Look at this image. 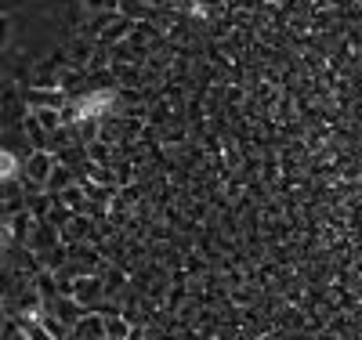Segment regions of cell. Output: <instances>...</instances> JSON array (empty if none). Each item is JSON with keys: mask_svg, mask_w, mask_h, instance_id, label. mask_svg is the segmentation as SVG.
Listing matches in <instances>:
<instances>
[{"mask_svg": "<svg viewBox=\"0 0 362 340\" xmlns=\"http://www.w3.org/2000/svg\"><path fill=\"white\" fill-rule=\"evenodd\" d=\"M54 163H58L54 152H47V148H33V152L25 156V163H22V177L44 189L47 177H51V170H54Z\"/></svg>", "mask_w": 362, "mask_h": 340, "instance_id": "obj_1", "label": "cell"}, {"mask_svg": "<svg viewBox=\"0 0 362 340\" xmlns=\"http://www.w3.org/2000/svg\"><path fill=\"white\" fill-rule=\"evenodd\" d=\"M83 8H90V11H105V8H112L109 0H83Z\"/></svg>", "mask_w": 362, "mask_h": 340, "instance_id": "obj_6", "label": "cell"}, {"mask_svg": "<svg viewBox=\"0 0 362 340\" xmlns=\"http://www.w3.org/2000/svg\"><path fill=\"white\" fill-rule=\"evenodd\" d=\"M11 33H15L11 18H8V15H0V54H4V51L11 47Z\"/></svg>", "mask_w": 362, "mask_h": 340, "instance_id": "obj_5", "label": "cell"}, {"mask_svg": "<svg viewBox=\"0 0 362 340\" xmlns=\"http://www.w3.org/2000/svg\"><path fill=\"white\" fill-rule=\"evenodd\" d=\"M22 98L29 109H66V95H62V87H33L29 83L22 90Z\"/></svg>", "mask_w": 362, "mask_h": 340, "instance_id": "obj_2", "label": "cell"}, {"mask_svg": "<svg viewBox=\"0 0 362 340\" xmlns=\"http://www.w3.org/2000/svg\"><path fill=\"white\" fill-rule=\"evenodd\" d=\"M22 177V160H18V152L8 148V145H0V184H11Z\"/></svg>", "mask_w": 362, "mask_h": 340, "instance_id": "obj_3", "label": "cell"}, {"mask_svg": "<svg viewBox=\"0 0 362 340\" xmlns=\"http://www.w3.org/2000/svg\"><path fill=\"white\" fill-rule=\"evenodd\" d=\"M69 184H73L69 167H66V163H54V170H51V177H47L44 189H47V192H58V189H69Z\"/></svg>", "mask_w": 362, "mask_h": 340, "instance_id": "obj_4", "label": "cell"}, {"mask_svg": "<svg viewBox=\"0 0 362 340\" xmlns=\"http://www.w3.org/2000/svg\"><path fill=\"white\" fill-rule=\"evenodd\" d=\"M0 90H4V76H0Z\"/></svg>", "mask_w": 362, "mask_h": 340, "instance_id": "obj_7", "label": "cell"}]
</instances>
